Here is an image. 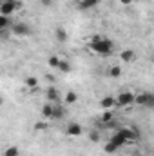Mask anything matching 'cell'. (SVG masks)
I'll use <instances>...</instances> for the list:
<instances>
[{"mask_svg": "<svg viewBox=\"0 0 154 156\" xmlns=\"http://www.w3.org/2000/svg\"><path fill=\"white\" fill-rule=\"evenodd\" d=\"M26 85H27L29 89H35V87L38 85V78L37 76H27L26 78Z\"/></svg>", "mask_w": 154, "mask_h": 156, "instance_id": "cell-17", "label": "cell"}, {"mask_svg": "<svg viewBox=\"0 0 154 156\" xmlns=\"http://www.w3.org/2000/svg\"><path fill=\"white\" fill-rule=\"evenodd\" d=\"M89 47H91L93 53H96V55H100V56H109V55H113V51H114L113 42L109 38H103L102 35H94Z\"/></svg>", "mask_w": 154, "mask_h": 156, "instance_id": "cell-1", "label": "cell"}, {"mask_svg": "<svg viewBox=\"0 0 154 156\" xmlns=\"http://www.w3.org/2000/svg\"><path fill=\"white\" fill-rule=\"evenodd\" d=\"M40 4H42V5H45V7H49V5L53 4V0H40Z\"/></svg>", "mask_w": 154, "mask_h": 156, "instance_id": "cell-26", "label": "cell"}, {"mask_svg": "<svg viewBox=\"0 0 154 156\" xmlns=\"http://www.w3.org/2000/svg\"><path fill=\"white\" fill-rule=\"evenodd\" d=\"M120 58H121V62H125V64H131V62H134V58H136V53H134V49H123V51L120 53Z\"/></svg>", "mask_w": 154, "mask_h": 156, "instance_id": "cell-8", "label": "cell"}, {"mask_svg": "<svg viewBox=\"0 0 154 156\" xmlns=\"http://www.w3.org/2000/svg\"><path fill=\"white\" fill-rule=\"evenodd\" d=\"M54 37L58 42H65L67 40V33H65V29H62V27H56V31H54Z\"/></svg>", "mask_w": 154, "mask_h": 156, "instance_id": "cell-15", "label": "cell"}, {"mask_svg": "<svg viewBox=\"0 0 154 156\" xmlns=\"http://www.w3.org/2000/svg\"><path fill=\"white\" fill-rule=\"evenodd\" d=\"M111 120H113V113H111V111H105V113L100 116V122H102V123H109Z\"/></svg>", "mask_w": 154, "mask_h": 156, "instance_id": "cell-22", "label": "cell"}, {"mask_svg": "<svg viewBox=\"0 0 154 156\" xmlns=\"http://www.w3.org/2000/svg\"><path fill=\"white\" fill-rule=\"evenodd\" d=\"M76 100H78V94L75 93V91H69V93L65 94V104H67V105L76 104Z\"/></svg>", "mask_w": 154, "mask_h": 156, "instance_id": "cell-16", "label": "cell"}, {"mask_svg": "<svg viewBox=\"0 0 154 156\" xmlns=\"http://www.w3.org/2000/svg\"><path fill=\"white\" fill-rule=\"evenodd\" d=\"M132 104H136V94L131 91H121L116 96V107H129Z\"/></svg>", "mask_w": 154, "mask_h": 156, "instance_id": "cell-2", "label": "cell"}, {"mask_svg": "<svg viewBox=\"0 0 154 156\" xmlns=\"http://www.w3.org/2000/svg\"><path fill=\"white\" fill-rule=\"evenodd\" d=\"M89 138H91V142H98V140H100V133H98V131H93V133L89 134Z\"/></svg>", "mask_w": 154, "mask_h": 156, "instance_id": "cell-25", "label": "cell"}, {"mask_svg": "<svg viewBox=\"0 0 154 156\" xmlns=\"http://www.w3.org/2000/svg\"><path fill=\"white\" fill-rule=\"evenodd\" d=\"M71 69H73V66H71L67 60H62L60 66H58V71H60V73H71Z\"/></svg>", "mask_w": 154, "mask_h": 156, "instance_id": "cell-14", "label": "cell"}, {"mask_svg": "<svg viewBox=\"0 0 154 156\" xmlns=\"http://www.w3.org/2000/svg\"><path fill=\"white\" fill-rule=\"evenodd\" d=\"M53 109H54V104H45L42 107V116L44 118H53Z\"/></svg>", "mask_w": 154, "mask_h": 156, "instance_id": "cell-13", "label": "cell"}, {"mask_svg": "<svg viewBox=\"0 0 154 156\" xmlns=\"http://www.w3.org/2000/svg\"><path fill=\"white\" fill-rule=\"evenodd\" d=\"M100 107H102L103 111H111L113 107H116V98L114 96H105V98H102V100H100Z\"/></svg>", "mask_w": 154, "mask_h": 156, "instance_id": "cell-7", "label": "cell"}, {"mask_svg": "<svg viewBox=\"0 0 154 156\" xmlns=\"http://www.w3.org/2000/svg\"><path fill=\"white\" fill-rule=\"evenodd\" d=\"M120 75H121V67H120V66H113V67L109 69V76L111 78H118Z\"/></svg>", "mask_w": 154, "mask_h": 156, "instance_id": "cell-18", "label": "cell"}, {"mask_svg": "<svg viewBox=\"0 0 154 156\" xmlns=\"http://www.w3.org/2000/svg\"><path fill=\"white\" fill-rule=\"evenodd\" d=\"M152 109H154V107H152Z\"/></svg>", "mask_w": 154, "mask_h": 156, "instance_id": "cell-28", "label": "cell"}, {"mask_svg": "<svg viewBox=\"0 0 154 156\" xmlns=\"http://www.w3.org/2000/svg\"><path fill=\"white\" fill-rule=\"evenodd\" d=\"M116 149H118V145H114V144H113L111 140H109V142L105 144V147H103V151H105L107 154H113V153H114Z\"/></svg>", "mask_w": 154, "mask_h": 156, "instance_id": "cell-19", "label": "cell"}, {"mask_svg": "<svg viewBox=\"0 0 154 156\" xmlns=\"http://www.w3.org/2000/svg\"><path fill=\"white\" fill-rule=\"evenodd\" d=\"M45 94H47V98H49L51 102H54V104H58V102H60V91H58L56 87H49Z\"/></svg>", "mask_w": 154, "mask_h": 156, "instance_id": "cell-10", "label": "cell"}, {"mask_svg": "<svg viewBox=\"0 0 154 156\" xmlns=\"http://www.w3.org/2000/svg\"><path fill=\"white\" fill-rule=\"evenodd\" d=\"M136 104L140 105V107H154V93H149V91H145V93H140V94H136Z\"/></svg>", "mask_w": 154, "mask_h": 156, "instance_id": "cell-4", "label": "cell"}, {"mask_svg": "<svg viewBox=\"0 0 154 156\" xmlns=\"http://www.w3.org/2000/svg\"><path fill=\"white\" fill-rule=\"evenodd\" d=\"M64 116H65V109L60 105V102L54 104V109H53V120H62Z\"/></svg>", "mask_w": 154, "mask_h": 156, "instance_id": "cell-11", "label": "cell"}, {"mask_svg": "<svg viewBox=\"0 0 154 156\" xmlns=\"http://www.w3.org/2000/svg\"><path fill=\"white\" fill-rule=\"evenodd\" d=\"M20 7H22V2L20 0H2V4H0V15L9 16L11 13L18 11Z\"/></svg>", "mask_w": 154, "mask_h": 156, "instance_id": "cell-3", "label": "cell"}, {"mask_svg": "<svg viewBox=\"0 0 154 156\" xmlns=\"http://www.w3.org/2000/svg\"><path fill=\"white\" fill-rule=\"evenodd\" d=\"M11 31H13L15 37H29V35H31V27H29L27 24H24V22H15V24H11Z\"/></svg>", "mask_w": 154, "mask_h": 156, "instance_id": "cell-5", "label": "cell"}, {"mask_svg": "<svg viewBox=\"0 0 154 156\" xmlns=\"http://www.w3.org/2000/svg\"><path fill=\"white\" fill-rule=\"evenodd\" d=\"M9 26V16H5V15H0V29L2 31H5V27Z\"/></svg>", "mask_w": 154, "mask_h": 156, "instance_id": "cell-21", "label": "cell"}, {"mask_svg": "<svg viewBox=\"0 0 154 156\" xmlns=\"http://www.w3.org/2000/svg\"><path fill=\"white\" fill-rule=\"evenodd\" d=\"M35 129L37 131H45L47 129V123L45 122H38V123H35Z\"/></svg>", "mask_w": 154, "mask_h": 156, "instance_id": "cell-24", "label": "cell"}, {"mask_svg": "<svg viewBox=\"0 0 154 156\" xmlns=\"http://www.w3.org/2000/svg\"><path fill=\"white\" fill-rule=\"evenodd\" d=\"M4 156H18V147H9V149L4 153Z\"/></svg>", "mask_w": 154, "mask_h": 156, "instance_id": "cell-23", "label": "cell"}, {"mask_svg": "<svg viewBox=\"0 0 154 156\" xmlns=\"http://www.w3.org/2000/svg\"><path fill=\"white\" fill-rule=\"evenodd\" d=\"M60 62H62V58H58V56H51V58L47 60V64H49L51 67H54V69H58V66H60Z\"/></svg>", "mask_w": 154, "mask_h": 156, "instance_id": "cell-20", "label": "cell"}, {"mask_svg": "<svg viewBox=\"0 0 154 156\" xmlns=\"http://www.w3.org/2000/svg\"><path fill=\"white\" fill-rule=\"evenodd\" d=\"M65 133H67V136H73V138H76V136H80V134L83 133V129H82V125H80V123H76V122H71V123L67 125Z\"/></svg>", "mask_w": 154, "mask_h": 156, "instance_id": "cell-6", "label": "cell"}, {"mask_svg": "<svg viewBox=\"0 0 154 156\" xmlns=\"http://www.w3.org/2000/svg\"><path fill=\"white\" fill-rule=\"evenodd\" d=\"M100 4V0H80V7L82 9H93Z\"/></svg>", "mask_w": 154, "mask_h": 156, "instance_id": "cell-12", "label": "cell"}, {"mask_svg": "<svg viewBox=\"0 0 154 156\" xmlns=\"http://www.w3.org/2000/svg\"><path fill=\"white\" fill-rule=\"evenodd\" d=\"M111 142H113L114 145H118V147H121V145H125V144H129V142L125 140V136H123V134H121L120 131H116L114 134L111 136Z\"/></svg>", "mask_w": 154, "mask_h": 156, "instance_id": "cell-9", "label": "cell"}, {"mask_svg": "<svg viewBox=\"0 0 154 156\" xmlns=\"http://www.w3.org/2000/svg\"><path fill=\"white\" fill-rule=\"evenodd\" d=\"M120 2H121L123 5H131V4H132V0H120Z\"/></svg>", "mask_w": 154, "mask_h": 156, "instance_id": "cell-27", "label": "cell"}]
</instances>
